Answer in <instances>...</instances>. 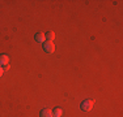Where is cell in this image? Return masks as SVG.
Here are the masks:
<instances>
[{
	"mask_svg": "<svg viewBox=\"0 0 123 117\" xmlns=\"http://www.w3.org/2000/svg\"><path fill=\"white\" fill-rule=\"evenodd\" d=\"M93 105H94V103H93V100H84L83 103H81L80 105V108H81V111H84V112H89L90 109L93 108Z\"/></svg>",
	"mask_w": 123,
	"mask_h": 117,
	"instance_id": "obj_2",
	"label": "cell"
},
{
	"mask_svg": "<svg viewBox=\"0 0 123 117\" xmlns=\"http://www.w3.org/2000/svg\"><path fill=\"white\" fill-rule=\"evenodd\" d=\"M3 73H4V70H3V68H1V66H0V77H1V75H3Z\"/></svg>",
	"mask_w": 123,
	"mask_h": 117,
	"instance_id": "obj_8",
	"label": "cell"
},
{
	"mask_svg": "<svg viewBox=\"0 0 123 117\" xmlns=\"http://www.w3.org/2000/svg\"><path fill=\"white\" fill-rule=\"evenodd\" d=\"M41 117H54V116H52V111L49 109V108L42 109V112H41Z\"/></svg>",
	"mask_w": 123,
	"mask_h": 117,
	"instance_id": "obj_4",
	"label": "cell"
},
{
	"mask_svg": "<svg viewBox=\"0 0 123 117\" xmlns=\"http://www.w3.org/2000/svg\"><path fill=\"white\" fill-rule=\"evenodd\" d=\"M62 115H63V111H62L60 108H55V109L52 111V116L54 117H62Z\"/></svg>",
	"mask_w": 123,
	"mask_h": 117,
	"instance_id": "obj_7",
	"label": "cell"
},
{
	"mask_svg": "<svg viewBox=\"0 0 123 117\" xmlns=\"http://www.w3.org/2000/svg\"><path fill=\"white\" fill-rule=\"evenodd\" d=\"M36 40L38 43H45V40H46V37H45V34H42V33H37L36 34Z\"/></svg>",
	"mask_w": 123,
	"mask_h": 117,
	"instance_id": "obj_5",
	"label": "cell"
},
{
	"mask_svg": "<svg viewBox=\"0 0 123 117\" xmlns=\"http://www.w3.org/2000/svg\"><path fill=\"white\" fill-rule=\"evenodd\" d=\"M8 63H9V57H8L7 55H0V66L8 65Z\"/></svg>",
	"mask_w": 123,
	"mask_h": 117,
	"instance_id": "obj_3",
	"label": "cell"
},
{
	"mask_svg": "<svg viewBox=\"0 0 123 117\" xmlns=\"http://www.w3.org/2000/svg\"><path fill=\"white\" fill-rule=\"evenodd\" d=\"M45 37H46V39H47V42H52V40L55 39V34L52 33V31H49V33H46Z\"/></svg>",
	"mask_w": 123,
	"mask_h": 117,
	"instance_id": "obj_6",
	"label": "cell"
},
{
	"mask_svg": "<svg viewBox=\"0 0 123 117\" xmlns=\"http://www.w3.org/2000/svg\"><path fill=\"white\" fill-rule=\"evenodd\" d=\"M43 51L49 55H52L55 52V46L52 42H45L43 43Z\"/></svg>",
	"mask_w": 123,
	"mask_h": 117,
	"instance_id": "obj_1",
	"label": "cell"
}]
</instances>
